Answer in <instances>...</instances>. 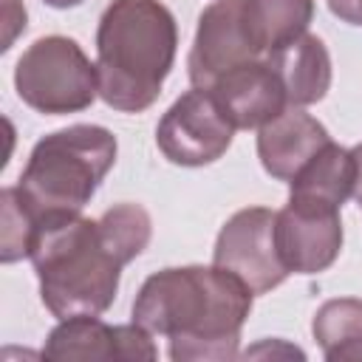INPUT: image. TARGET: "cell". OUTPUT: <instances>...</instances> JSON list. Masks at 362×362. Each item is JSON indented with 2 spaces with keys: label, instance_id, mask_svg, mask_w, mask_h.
<instances>
[{
  "label": "cell",
  "instance_id": "10",
  "mask_svg": "<svg viewBox=\"0 0 362 362\" xmlns=\"http://www.w3.org/2000/svg\"><path fill=\"white\" fill-rule=\"evenodd\" d=\"M42 356L48 359H122V362H153L158 356L153 334L139 322L107 325L93 314L59 320L48 334Z\"/></svg>",
  "mask_w": 362,
  "mask_h": 362
},
{
  "label": "cell",
  "instance_id": "1",
  "mask_svg": "<svg viewBox=\"0 0 362 362\" xmlns=\"http://www.w3.org/2000/svg\"><path fill=\"white\" fill-rule=\"evenodd\" d=\"M252 288L221 266L153 272L136 300L133 322L170 342V359H232L252 311Z\"/></svg>",
  "mask_w": 362,
  "mask_h": 362
},
{
  "label": "cell",
  "instance_id": "17",
  "mask_svg": "<svg viewBox=\"0 0 362 362\" xmlns=\"http://www.w3.org/2000/svg\"><path fill=\"white\" fill-rule=\"evenodd\" d=\"M0 204H3V238H0V260L3 263H14L31 255L40 221L37 215L28 209V204L23 201V195L17 192V187H6L0 192Z\"/></svg>",
  "mask_w": 362,
  "mask_h": 362
},
{
  "label": "cell",
  "instance_id": "9",
  "mask_svg": "<svg viewBox=\"0 0 362 362\" xmlns=\"http://www.w3.org/2000/svg\"><path fill=\"white\" fill-rule=\"evenodd\" d=\"M274 243L288 274H320L342 252L339 206L317 198L288 195V204L277 209Z\"/></svg>",
  "mask_w": 362,
  "mask_h": 362
},
{
  "label": "cell",
  "instance_id": "15",
  "mask_svg": "<svg viewBox=\"0 0 362 362\" xmlns=\"http://www.w3.org/2000/svg\"><path fill=\"white\" fill-rule=\"evenodd\" d=\"M311 334L328 362H362V300H325L311 320Z\"/></svg>",
  "mask_w": 362,
  "mask_h": 362
},
{
  "label": "cell",
  "instance_id": "2",
  "mask_svg": "<svg viewBox=\"0 0 362 362\" xmlns=\"http://www.w3.org/2000/svg\"><path fill=\"white\" fill-rule=\"evenodd\" d=\"M178 25L161 0H113L96 28L99 96L119 113L147 110L173 71Z\"/></svg>",
  "mask_w": 362,
  "mask_h": 362
},
{
  "label": "cell",
  "instance_id": "13",
  "mask_svg": "<svg viewBox=\"0 0 362 362\" xmlns=\"http://www.w3.org/2000/svg\"><path fill=\"white\" fill-rule=\"evenodd\" d=\"M286 88L288 107H305L325 99L331 88V57L317 34H300L263 57Z\"/></svg>",
  "mask_w": 362,
  "mask_h": 362
},
{
  "label": "cell",
  "instance_id": "3",
  "mask_svg": "<svg viewBox=\"0 0 362 362\" xmlns=\"http://www.w3.org/2000/svg\"><path fill=\"white\" fill-rule=\"evenodd\" d=\"M28 257L40 280V300L57 320L105 314L127 266L105 238L99 218L93 221L82 212L40 221Z\"/></svg>",
  "mask_w": 362,
  "mask_h": 362
},
{
  "label": "cell",
  "instance_id": "20",
  "mask_svg": "<svg viewBox=\"0 0 362 362\" xmlns=\"http://www.w3.org/2000/svg\"><path fill=\"white\" fill-rule=\"evenodd\" d=\"M354 153V164H356V178H354V198H356V204H359V209H362V141L351 150Z\"/></svg>",
  "mask_w": 362,
  "mask_h": 362
},
{
  "label": "cell",
  "instance_id": "4",
  "mask_svg": "<svg viewBox=\"0 0 362 362\" xmlns=\"http://www.w3.org/2000/svg\"><path fill=\"white\" fill-rule=\"evenodd\" d=\"M119 153L116 136L102 124H71L42 136L17 181V192L45 221L76 215L93 198Z\"/></svg>",
  "mask_w": 362,
  "mask_h": 362
},
{
  "label": "cell",
  "instance_id": "7",
  "mask_svg": "<svg viewBox=\"0 0 362 362\" xmlns=\"http://www.w3.org/2000/svg\"><path fill=\"white\" fill-rule=\"evenodd\" d=\"M263 57L266 54L252 25L249 0H215L198 17L187 59L189 82L195 88H212L226 71Z\"/></svg>",
  "mask_w": 362,
  "mask_h": 362
},
{
  "label": "cell",
  "instance_id": "18",
  "mask_svg": "<svg viewBox=\"0 0 362 362\" xmlns=\"http://www.w3.org/2000/svg\"><path fill=\"white\" fill-rule=\"evenodd\" d=\"M17 31H25V8H17V0H6V40H3V51L11 48Z\"/></svg>",
  "mask_w": 362,
  "mask_h": 362
},
{
  "label": "cell",
  "instance_id": "6",
  "mask_svg": "<svg viewBox=\"0 0 362 362\" xmlns=\"http://www.w3.org/2000/svg\"><path fill=\"white\" fill-rule=\"evenodd\" d=\"M235 139V124L223 116L212 90L195 88L181 93L156 127V144L170 164L204 167L218 161Z\"/></svg>",
  "mask_w": 362,
  "mask_h": 362
},
{
  "label": "cell",
  "instance_id": "21",
  "mask_svg": "<svg viewBox=\"0 0 362 362\" xmlns=\"http://www.w3.org/2000/svg\"><path fill=\"white\" fill-rule=\"evenodd\" d=\"M42 3H48L51 8H74V6H79L82 0H42Z\"/></svg>",
  "mask_w": 362,
  "mask_h": 362
},
{
  "label": "cell",
  "instance_id": "19",
  "mask_svg": "<svg viewBox=\"0 0 362 362\" xmlns=\"http://www.w3.org/2000/svg\"><path fill=\"white\" fill-rule=\"evenodd\" d=\"M331 14L348 25H362V0H325Z\"/></svg>",
  "mask_w": 362,
  "mask_h": 362
},
{
  "label": "cell",
  "instance_id": "16",
  "mask_svg": "<svg viewBox=\"0 0 362 362\" xmlns=\"http://www.w3.org/2000/svg\"><path fill=\"white\" fill-rule=\"evenodd\" d=\"M252 25L263 54L308 31L314 0H249Z\"/></svg>",
  "mask_w": 362,
  "mask_h": 362
},
{
  "label": "cell",
  "instance_id": "5",
  "mask_svg": "<svg viewBox=\"0 0 362 362\" xmlns=\"http://www.w3.org/2000/svg\"><path fill=\"white\" fill-rule=\"evenodd\" d=\"M17 96L37 113L65 116L79 113L99 96L96 62L82 45L62 34L34 40L14 65Z\"/></svg>",
  "mask_w": 362,
  "mask_h": 362
},
{
  "label": "cell",
  "instance_id": "14",
  "mask_svg": "<svg viewBox=\"0 0 362 362\" xmlns=\"http://www.w3.org/2000/svg\"><path fill=\"white\" fill-rule=\"evenodd\" d=\"M354 178H356L354 153L339 147L337 141H328L288 181V195L317 198V201H328V204L342 206L354 195Z\"/></svg>",
  "mask_w": 362,
  "mask_h": 362
},
{
  "label": "cell",
  "instance_id": "8",
  "mask_svg": "<svg viewBox=\"0 0 362 362\" xmlns=\"http://www.w3.org/2000/svg\"><path fill=\"white\" fill-rule=\"evenodd\" d=\"M274 218L277 209L269 206L238 209L221 226L212 249V263L238 274L252 294H266L288 277L274 243Z\"/></svg>",
  "mask_w": 362,
  "mask_h": 362
},
{
  "label": "cell",
  "instance_id": "12",
  "mask_svg": "<svg viewBox=\"0 0 362 362\" xmlns=\"http://www.w3.org/2000/svg\"><path fill=\"white\" fill-rule=\"evenodd\" d=\"M331 141L322 122L303 107H286L277 119L257 130V158L277 181H291Z\"/></svg>",
  "mask_w": 362,
  "mask_h": 362
},
{
  "label": "cell",
  "instance_id": "11",
  "mask_svg": "<svg viewBox=\"0 0 362 362\" xmlns=\"http://www.w3.org/2000/svg\"><path fill=\"white\" fill-rule=\"evenodd\" d=\"M206 90H212L235 130H260L288 107L286 88L266 59H252L226 71Z\"/></svg>",
  "mask_w": 362,
  "mask_h": 362
}]
</instances>
